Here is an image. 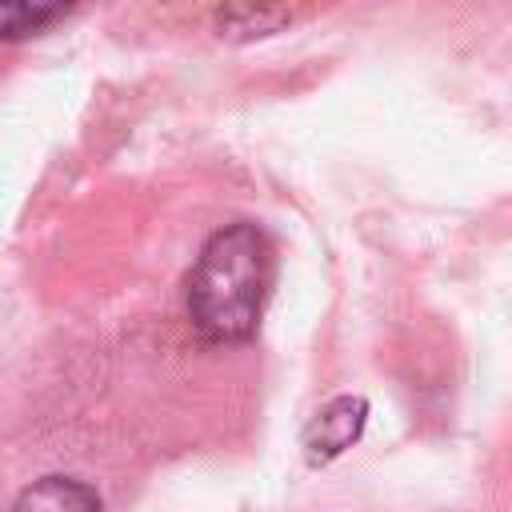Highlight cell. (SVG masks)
<instances>
[{
    "instance_id": "2",
    "label": "cell",
    "mask_w": 512,
    "mask_h": 512,
    "mask_svg": "<svg viewBox=\"0 0 512 512\" xmlns=\"http://www.w3.org/2000/svg\"><path fill=\"white\" fill-rule=\"evenodd\" d=\"M368 424V400L364 396H336L328 400L308 424H304V456L308 464H328L340 452H348Z\"/></svg>"
},
{
    "instance_id": "3",
    "label": "cell",
    "mask_w": 512,
    "mask_h": 512,
    "mask_svg": "<svg viewBox=\"0 0 512 512\" xmlns=\"http://www.w3.org/2000/svg\"><path fill=\"white\" fill-rule=\"evenodd\" d=\"M12 512H104V504H100V496H96L92 484L56 472V476L32 480L16 496Z\"/></svg>"
},
{
    "instance_id": "4",
    "label": "cell",
    "mask_w": 512,
    "mask_h": 512,
    "mask_svg": "<svg viewBox=\"0 0 512 512\" xmlns=\"http://www.w3.org/2000/svg\"><path fill=\"white\" fill-rule=\"evenodd\" d=\"M64 16H68V8H60V4H0V40L36 36Z\"/></svg>"
},
{
    "instance_id": "5",
    "label": "cell",
    "mask_w": 512,
    "mask_h": 512,
    "mask_svg": "<svg viewBox=\"0 0 512 512\" xmlns=\"http://www.w3.org/2000/svg\"><path fill=\"white\" fill-rule=\"evenodd\" d=\"M284 20H292L288 8H264V12H256V8H224V12H216V28H220V36H232V40L264 36V32L280 28Z\"/></svg>"
},
{
    "instance_id": "1",
    "label": "cell",
    "mask_w": 512,
    "mask_h": 512,
    "mask_svg": "<svg viewBox=\"0 0 512 512\" xmlns=\"http://www.w3.org/2000/svg\"><path fill=\"white\" fill-rule=\"evenodd\" d=\"M272 280H276V248L260 224L232 220L216 228L188 272V288H184L188 324L196 328L200 340L212 344L252 340Z\"/></svg>"
}]
</instances>
